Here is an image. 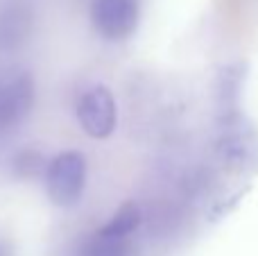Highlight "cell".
<instances>
[{"instance_id":"cell-1","label":"cell","mask_w":258,"mask_h":256,"mask_svg":"<svg viewBox=\"0 0 258 256\" xmlns=\"http://www.w3.org/2000/svg\"><path fill=\"white\" fill-rule=\"evenodd\" d=\"M89 181V163L80 150H63L48 161L43 186L48 200L59 209H71L82 200Z\"/></svg>"},{"instance_id":"cell-2","label":"cell","mask_w":258,"mask_h":256,"mask_svg":"<svg viewBox=\"0 0 258 256\" xmlns=\"http://www.w3.org/2000/svg\"><path fill=\"white\" fill-rule=\"evenodd\" d=\"M77 122L95 141H104L116 132L118 107L113 93L104 84H93L80 95L75 104Z\"/></svg>"},{"instance_id":"cell-3","label":"cell","mask_w":258,"mask_h":256,"mask_svg":"<svg viewBox=\"0 0 258 256\" xmlns=\"http://www.w3.org/2000/svg\"><path fill=\"white\" fill-rule=\"evenodd\" d=\"M36 84L30 73H9L0 77V139L12 134L32 113Z\"/></svg>"},{"instance_id":"cell-4","label":"cell","mask_w":258,"mask_h":256,"mask_svg":"<svg viewBox=\"0 0 258 256\" xmlns=\"http://www.w3.org/2000/svg\"><path fill=\"white\" fill-rule=\"evenodd\" d=\"M141 21L138 0H93L91 23L104 41H125L136 32Z\"/></svg>"},{"instance_id":"cell-5","label":"cell","mask_w":258,"mask_h":256,"mask_svg":"<svg viewBox=\"0 0 258 256\" xmlns=\"http://www.w3.org/2000/svg\"><path fill=\"white\" fill-rule=\"evenodd\" d=\"M36 14L27 0L0 3V52H16L32 39Z\"/></svg>"},{"instance_id":"cell-6","label":"cell","mask_w":258,"mask_h":256,"mask_svg":"<svg viewBox=\"0 0 258 256\" xmlns=\"http://www.w3.org/2000/svg\"><path fill=\"white\" fill-rule=\"evenodd\" d=\"M75 256H134L132 238H113L98 229L77 245Z\"/></svg>"},{"instance_id":"cell-7","label":"cell","mask_w":258,"mask_h":256,"mask_svg":"<svg viewBox=\"0 0 258 256\" xmlns=\"http://www.w3.org/2000/svg\"><path fill=\"white\" fill-rule=\"evenodd\" d=\"M143 222V211L136 202H125L118 207V211L109 218V222H104L100 227V231L113 238H132V234L141 227Z\"/></svg>"},{"instance_id":"cell-8","label":"cell","mask_w":258,"mask_h":256,"mask_svg":"<svg viewBox=\"0 0 258 256\" xmlns=\"http://www.w3.org/2000/svg\"><path fill=\"white\" fill-rule=\"evenodd\" d=\"M50 159L43 157V152L34 148H23L14 154L12 159V172L18 179H34V177H41L43 179L45 168H48Z\"/></svg>"},{"instance_id":"cell-9","label":"cell","mask_w":258,"mask_h":256,"mask_svg":"<svg viewBox=\"0 0 258 256\" xmlns=\"http://www.w3.org/2000/svg\"><path fill=\"white\" fill-rule=\"evenodd\" d=\"M0 256H12V249H9V245L0 243Z\"/></svg>"}]
</instances>
